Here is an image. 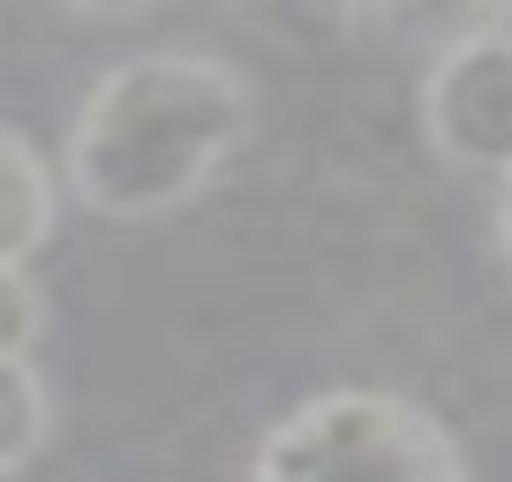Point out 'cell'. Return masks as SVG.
Listing matches in <instances>:
<instances>
[{"label": "cell", "mask_w": 512, "mask_h": 482, "mask_svg": "<svg viewBox=\"0 0 512 482\" xmlns=\"http://www.w3.org/2000/svg\"><path fill=\"white\" fill-rule=\"evenodd\" d=\"M46 430H53L46 377L31 370V354H0V482L46 452Z\"/></svg>", "instance_id": "5b68a950"}, {"label": "cell", "mask_w": 512, "mask_h": 482, "mask_svg": "<svg viewBox=\"0 0 512 482\" xmlns=\"http://www.w3.org/2000/svg\"><path fill=\"white\" fill-rule=\"evenodd\" d=\"M490 234H497V249H505V264H512V181H497V204H490Z\"/></svg>", "instance_id": "52a82bcc"}, {"label": "cell", "mask_w": 512, "mask_h": 482, "mask_svg": "<svg viewBox=\"0 0 512 482\" xmlns=\"http://www.w3.org/2000/svg\"><path fill=\"white\" fill-rule=\"evenodd\" d=\"M249 121V76L219 53L159 46L113 61L68 121L61 189L98 219H166L226 174Z\"/></svg>", "instance_id": "6da1fadb"}, {"label": "cell", "mask_w": 512, "mask_h": 482, "mask_svg": "<svg viewBox=\"0 0 512 482\" xmlns=\"http://www.w3.org/2000/svg\"><path fill=\"white\" fill-rule=\"evenodd\" d=\"M256 482H467V452L422 400L317 392L256 445Z\"/></svg>", "instance_id": "7a4b0ae2"}, {"label": "cell", "mask_w": 512, "mask_h": 482, "mask_svg": "<svg viewBox=\"0 0 512 482\" xmlns=\"http://www.w3.org/2000/svg\"><path fill=\"white\" fill-rule=\"evenodd\" d=\"M46 332V287L16 264H0V354H31Z\"/></svg>", "instance_id": "8992f818"}, {"label": "cell", "mask_w": 512, "mask_h": 482, "mask_svg": "<svg viewBox=\"0 0 512 482\" xmlns=\"http://www.w3.org/2000/svg\"><path fill=\"white\" fill-rule=\"evenodd\" d=\"M61 226V174L23 144L16 129H0V264H31Z\"/></svg>", "instance_id": "277c9868"}, {"label": "cell", "mask_w": 512, "mask_h": 482, "mask_svg": "<svg viewBox=\"0 0 512 482\" xmlns=\"http://www.w3.org/2000/svg\"><path fill=\"white\" fill-rule=\"evenodd\" d=\"M422 136L460 174L512 181V8L467 16L422 68Z\"/></svg>", "instance_id": "3957f363"}]
</instances>
